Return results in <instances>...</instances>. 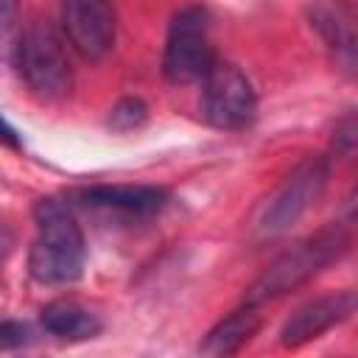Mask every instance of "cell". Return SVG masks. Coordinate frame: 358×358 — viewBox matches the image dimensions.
Segmentation results:
<instances>
[{
    "label": "cell",
    "instance_id": "9a60e30c",
    "mask_svg": "<svg viewBox=\"0 0 358 358\" xmlns=\"http://www.w3.org/2000/svg\"><path fill=\"white\" fill-rule=\"evenodd\" d=\"M333 145H336V154H352V148H355V123H352V117H347L338 129H336V140H333Z\"/></svg>",
    "mask_w": 358,
    "mask_h": 358
},
{
    "label": "cell",
    "instance_id": "3957f363",
    "mask_svg": "<svg viewBox=\"0 0 358 358\" xmlns=\"http://www.w3.org/2000/svg\"><path fill=\"white\" fill-rule=\"evenodd\" d=\"M14 64L25 87L45 101L64 98L73 87V64L64 39L45 20L31 22L20 34L14 45Z\"/></svg>",
    "mask_w": 358,
    "mask_h": 358
},
{
    "label": "cell",
    "instance_id": "6da1fadb",
    "mask_svg": "<svg viewBox=\"0 0 358 358\" xmlns=\"http://www.w3.org/2000/svg\"><path fill=\"white\" fill-rule=\"evenodd\" d=\"M36 235L28 252V271L42 285H70L84 274L87 243L70 207L56 199H39L34 207Z\"/></svg>",
    "mask_w": 358,
    "mask_h": 358
},
{
    "label": "cell",
    "instance_id": "9c48e42d",
    "mask_svg": "<svg viewBox=\"0 0 358 358\" xmlns=\"http://www.w3.org/2000/svg\"><path fill=\"white\" fill-rule=\"evenodd\" d=\"M70 199L76 207H84V210L148 218L171 201V193L154 185H92V187L76 190Z\"/></svg>",
    "mask_w": 358,
    "mask_h": 358
},
{
    "label": "cell",
    "instance_id": "4fadbf2b",
    "mask_svg": "<svg viewBox=\"0 0 358 358\" xmlns=\"http://www.w3.org/2000/svg\"><path fill=\"white\" fill-rule=\"evenodd\" d=\"M145 117H148V106H145L140 98H123V101H117V103L109 109L106 123H109V129H115V131H131V129L143 126Z\"/></svg>",
    "mask_w": 358,
    "mask_h": 358
},
{
    "label": "cell",
    "instance_id": "5bb4252c",
    "mask_svg": "<svg viewBox=\"0 0 358 358\" xmlns=\"http://www.w3.org/2000/svg\"><path fill=\"white\" fill-rule=\"evenodd\" d=\"M31 341V330L25 322H17V319H0V352H8V350H20Z\"/></svg>",
    "mask_w": 358,
    "mask_h": 358
},
{
    "label": "cell",
    "instance_id": "7a4b0ae2",
    "mask_svg": "<svg viewBox=\"0 0 358 358\" xmlns=\"http://www.w3.org/2000/svg\"><path fill=\"white\" fill-rule=\"evenodd\" d=\"M350 249V229L341 221H333L330 227L319 229L316 235L294 243L282 255H277L266 271L249 285L246 302L266 305L282 294H291L294 288L305 285L316 274H322L330 263H336Z\"/></svg>",
    "mask_w": 358,
    "mask_h": 358
},
{
    "label": "cell",
    "instance_id": "5b68a950",
    "mask_svg": "<svg viewBox=\"0 0 358 358\" xmlns=\"http://www.w3.org/2000/svg\"><path fill=\"white\" fill-rule=\"evenodd\" d=\"M201 115L210 126L224 131L246 129L255 120L257 95L241 67L213 59V64L201 76Z\"/></svg>",
    "mask_w": 358,
    "mask_h": 358
},
{
    "label": "cell",
    "instance_id": "52a82bcc",
    "mask_svg": "<svg viewBox=\"0 0 358 358\" xmlns=\"http://www.w3.org/2000/svg\"><path fill=\"white\" fill-rule=\"evenodd\" d=\"M62 28L78 56L101 62L117 34L115 0H62Z\"/></svg>",
    "mask_w": 358,
    "mask_h": 358
},
{
    "label": "cell",
    "instance_id": "8fae6325",
    "mask_svg": "<svg viewBox=\"0 0 358 358\" xmlns=\"http://www.w3.org/2000/svg\"><path fill=\"white\" fill-rule=\"evenodd\" d=\"M260 324H263L260 305L243 302L238 310L227 313V316L204 336V341L199 344V352H201V355H213V358L235 355L243 344L252 341V336L260 330Z\"/></svg>",
    "mask_w": 358,
    "mask_h": 358
},
{
    "label": "cell",
    "instance_id": "30bf717a",
    "mask_svg": "<svg viewBox=\"0 0 358 358\" xmlns=\"http://www.w3.org/2000/svg\"><path fill=\"white\" fill-rule=\"evenodd\" d=\"M310 25L336 53V62L352 73L355 67V8L350 0H313Z\"/></svg>",
    "mask_w": 358,
    "mask_h": 358
},
{
    "label": "cell",
    "instance_id": "e0dca14e",
    "mask_svg": "<svg viewBox=\"0 0 358 358\" xmlns=\"http://www.w3.org/2000/svg\"><path fill=\"white\" fill-rule=\"evenodd\" d=\"M0 143H6L8 148H22V143H20V134H17V129L0 115Z\"/></svg>",
    "mask_w": 358,
    "mask_h": 358
},
{
    "label": "cell",
    "instance_id": "277c9868",
    "mask_svg": "<svg viewBox=\"0 0 358 358\" xmlns=\"http://www.w3.org/2000/svg\"><path fill=\"white\" fill-rule=\"evenodd\" d=\"M210 45V14L204 6H185L173 14L162 50V73L171 84L201 81L213 64Z\"/></svg>",
    "mask_w": 358,
    "mask_h": 358
},
{
    "label": "cell",
    "instance_id": "7c38bea8",
    "mask_svg": "<svg viewBox=\"0 0 358 358\" xmlns=\"http://www.w3.org/2000/svg\"><path fill=\"white\" fill-rule=\"evenodd\" d=\"M39 324L45 333L62 341H87L101 333V319L90 308L73 299H53L39 310Z\"/></svg>",
    "mask_w": 358,
    "mask_h": 358
},
{
    "label": "cell",
    "instance_id": "2e32d148",
    "mask_svg": "<svg viewBox=\"0 0 358 358\" xmlns=\"http://www.w3.org/2000/svg\"><path fill=\"white\" fill-rule=\"evenodd\" d=\"M17 8H20V0H0V42H6L8 34L14 31Z\"/></svg>",
    "mask_w": 358,
    "mask_h": 358
},
{
    "label": "cell",
    "instance_id": "ba28073f",
    "mask_svg": "<svg viewBox=\"0 0 358 358\" xmlns=\"http://www.w3.org/2000/svg\"><path fill=\"white\" fill-rule=\"evenodd\" d=\"M352 313H355V291L352 288L313 296L285 319V324L280 327V344L302 347V344L319 338L322 333H327L330 327H336L338 322L350 319Z\"/></svg>",
    "mask_w": 358,
    "mask_h": 358
},
{
    "label": "cell",
    "instance_id": "8992f818",
    "mask_svg": "<svg viewBox=\"0 0 358 358\" xmlns=\"http://www.w3.org/2000/svg\"><path fill=\"white\" fill-rule=\"evenodd\" d=\"M330 179V159L322 154L305 157L291 173L288 179L277 187V193L268 199L263 215H260V235L274 238L282 235L285 229H291L324 193Z\"/></svg>",
    "mask_w": 358,
    "mask_h": 358
}]
</instances>
